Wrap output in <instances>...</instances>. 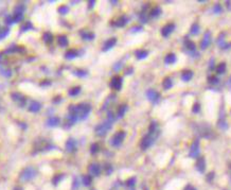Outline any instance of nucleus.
Masks as SVG:
<instances>
[{"label":"nucleus","instance_id":"obj_1","mask_svg":"<svg viewBox=\"0 0 231 190\" xmlns=\"http://www.w3.org/2000/svg\"><path fill=\"white\" fill-rule=\"evenodd\" d=\"M91 112V105L88 103H81L78 105H70L69 107V114L67 116L66 122L68 126L73 125L78 120L86 119L88 117L89 113Z\"/></svg>","mask_w":231,"mask_h":190},{"label":"nucleus","instance_id":"obj_2","mask_svg":"<svg viewBox=\"0 0 231 190\" xmlns=\"http://www.w3.org/2000/svg\"><path fill=\"white\" fill-rule=\"evenodd\" d=\"M159 134H160V130H159L158 123L156 121L151 122V125L148 128V135H145L142 138L140 143V148L142 150H148L150 147H152L154 144V142L156 141V139L158 138Z\"/></svg>","mask_w":231,"mask_h":190},{"label":"nucleus","instance_id":"obj_3","mask_svg":"<svg viewBox=\"0 0 231 190\" xmlns=\"http://www.w3.org/2000/svg\"><path fill=\"white\" fill-rule=\"evenodd\" d=\"M112 128V122L110 120L107 119L106 121L102 122L101 124L96 125V129H94V132H96V135L99 136V137H103L108 133L110 129Z\"/></svg>","mask_w":231,"mask_h":190},{"label":"nucleus","instance_id":"obj_4","mask_svg":"<svg viewBox=\"0 0 231 190\" xmlns=\"http://www.w3.org/2000/svg\"><path fill=\"white\" fill-rule=\"evenodd\" d=\"M35 176H36V170L34 169L33 167H27L19 174V181L22 183H26L33 180Z\"/></svg>","mask_w":231,"mask_h":190},{"label":"nucleus","instance_id":"obj_5","mask_svg":"<svg viewBox=\"0 0 231 190\" xmlns=\"http://www.w3.org/2000/svg\"><path fill=\"white\" fill-rule=\"evenodd\" d=\"M125 136H126V133L124 131H119L117 133L114 134V136L110 139V144L114 148H118L123 143V140L125 139Z\"/></svg>","mask_w":231,"mask_h":190},{"label":"nucleus","instance_id":"obj_6","mask_svg":"<svg viewBox=\"0 0 231 190\" xmlns=\"http://www.w3.org/2000/svg\"><path fill=\"white\" fill-rule=\"evenodd\" d=\"M26 11L24 4H17L14 9V15H13V21L14 22H19L24 18V13Z\"/></svg>","mask_w":231,"mask_h":190},{"label":"nucleus","instance_id":"obj_7","mask_svg":"<svg viewBox=\"0 0 231 190\" xmlns=\"http://www.w3.org/2000/svg\"><path fill=\"white\" fill-rule=\"evenodd\" d=\"M11 97H12V100H13L19 107H24V105H26V103H27L26 97H24V95H21L20 92H12V94H11Z\"/></svg>","mask_w":231,"mask_h":190},{"label":"nucleus","instance_id":"obj_8","mask_svg":"<svg viewBox=\"0 0 231 190\" xmlns=\"http://www.w3.org/2000/svg\"><path fill=\"white\" fill-rule=\"evenodd\" d=\"M199 147H200L199 140H198V139H195V140L192 142V144H191V147H190V151H189L190 157H192V158H197L198 155H199Z\"/></svg>","mask_w":231,"mask_h":190},{"label":"nucleus","instance_id":"obj_9","mask_svg":"<svg viewBox=\"0 0 231 190\" xmlns=\"http://www.w3.org/2000/svg\"><path fill=\"white\" fill-rule=\"evenodd\" d=\"M122 85H123V79L119 76H116L112 79V81H110V87L114 90H120V89L122 88Z\"/></svg>","mask_w":231,"mask_h":190},{"label":"nucleus","instance_id":"obj_10","mask_svg":"<svg viewBox=\"0 0 231 190\" xmlns=\"http://www.w3.org/2000/svg\"><path fill=\"white\" fill-rule=\"evenodd\" d=\"M146 97H148V99L151 102H153V103H157V102L160 100V94H159L158 91L154 90V89H148V90L146 91Z\"/></svg>","mask_w":231,"mask_h":190},{"label":"nucleus","instance_id":"obj_11","mask_svg":"<svg viewBox=\"0 0 231 190\" xmlns=\"http://www.w3.org/2000/svg\"><path fill=\"white\" fill-rule=\"evenodd\" d=\"M196 46H195V44L193 42H191V40H186L184 42V49H186V51H187V53H189V54H192L193 56H195L196 55ZM198 55V54H197Z\"/></svg>","mask_w":231,"mask_h":190},{"label":"nucleus","instance_id":"obj_12","mask_svg":"<svg viewBox=\"0 0 231 190\" xmlns=\"http://www.w3.org/2000/svg\"><path fill=\"white\" fill-rule=\"evenodd\" d=\"M210 44H211V33L208 31L205 33L203 39H201V42H200V48L204 50V49H206V48L209 47Z\"/></svg>","mask_w":231,"mask_h":190},{"label":"nucleus","instance_id":"obj_13","mask_svg":"<svg viewBox=\"0 0 231 190\" xmlns=\"http://www.w3.org/2000/svg\"><path fill=\"white\" fill-rule=\"evenodd\" d=\"M88 170L90 176H99L101 174V167L99 164H91Z\"/></svg>","mask_w":231,"mask_h":190},{"label":"nucleus","instance_id":"obj_14","mask_svg":"<svg viewBox=\"0 0 231 190\" xmlns=\"http://www.w3.org/2000/svg\"><path fill=\"white\" fill-rule=\"evenodd\" d=\"M65 147H66V150L67 152H74L76 150V139H73V138H69L65 143Z\"/></svg>","mask_w":231,"mask_h":190},{"label":"nucleus","instance_id":"obj_15","mask_svg":"<svg viewBox=\"0 0 231 190\" xmlns=\"http://www.w3.org/2000/svg\"><path fill=\"white\" fill-rule=\"evenodd\" d=\"M175 29V25L174 24H168L166 26H164L161 30V34L163 37H168L171 33H173Z\"/></svg>","mask_w":231,"mask_h":190},{"label":"nucleus","instance_id":"obj_16","mask_svg":"<svg viewBox=\"0 0 231 190\" xmlns=\"http://www.w3.org/2000/svg\"><path fill=\"white\" fill-rule=\"evenodd\" d=\"M117 44V38L116 37H112V38H109L107 39L106 42L104 43L103 45V51H108V50H110L112 47H114V45Z\"/></svg>","mask_w":231,"mask_h":190},{"label":"nucleus","instance_id":"obj_17","mask_svg":"<svg viewBox=\"0 0 231 190\" xmlns=\"http://www.w3.org/2000/svg\"><path fill=\"white\" fill-rule=\"evenodd\" d=\"M127 22H128V18L125 15H123V16H121V17H119L117 20L114 21V26L118 27V28H123V27L127 24Z\"/></svg>","mask_w":231,"mask_h":190},{"label":"nucleus","instance_id":"obj_18","mask_svg":"<svg viewBox=\"0 0 231 190\" xmlns=\"http://www.w3.org/2000/svg\"><path fill=\"white\" fill-rule=\"evenodd\" d=\"M196 169L197 171H199L200 173H204L206 169V162H205V158L204 157H198L197 159V163H196Z\"/></svg>","mask_w":231,"mask_h":190},{"label":"nucleus","instance_id":"obj_19","mask_svg":"<svg viewBox=\"0 0 231 190\" xmlns=\"http://www.w3.org/2000/svg\"><path fill=\"white\" fill-rule=\"evenodd\" d=\"M40 108H42V104H40L38 101H32L31 104H30V106H29V111H30L31 113L39 112Z\"/></svg>","mask_w":231,"mask_h":190},{"label":"nucleus","instance_id":"obj_20","mask_svg":"<svg viewBox=\"0 0 231 190\" xmlns=\"http://www.w3.org/2000/svg\"><path fill=\"white\" fill-rule=\"evenodd\" d=\"M57 44L60 45V47L65 48L68 46V38L66 35H60L57 37Z\"/></svg>","mask_w":231,"mask_h":190},{"label":"nucleus","instance_id":"obj_21","mask_svg":"<svg viewBox=\"0 0 231 190\" xmlns=\"http://www.w3.org/2000/svg\"><path fill=\"white\" fill-rule=\"evenodd\" d=\"M76 56H78V52L74 49L68 50L67 52L65 53V57L67 60H73V59H76Z\"/></svg>","mask_w":231,"mask_h":190},{"label":"nucleus","instance_id":"obj_22","mask_svg":"<svg viewBox=\"0 0 231 190\" xmlns=\"http://www.w3.org/2000/svg\"><path fill=\"white\" fill-rule=\"evenodd\" d=\"M81 36L85 40H92L94 38V34L89 31H81Z\"/></svg>","mask_w":231,"mask_h":190},{"label":"nucleus","instance_id":"obj_23","mask_svg":"<svg viewBox=\"0 0 231 190\" xmlns=\"http://www.w3.org/2000/svg\"><path fill=\"white\" fill-rule=\"evenodd\" d=\"M176 55L174 54V53H170V54H168L166 56V59H164V63H166V65H171V64H174L175 62H176Z\"/></svg>","mask_w":231,"mask_h":190},{"label":"nucleus","instance_id":"obj_24","mask_svg":"<svg viewBox=\"0 0 231 190\" xmlns=\"http://www.w3.org/2000/svg\"><path fill=\"white\" fill-rule=\"evenodd\" d=\"M60 118L58 117H50L49 119L47 120V124L49 125V126H57V125L60 124Z\"/></svg>","mask_w":231,"mask_h":190},{"label":"nucleus","instance_id":"obj_25","mask_svg":"<svg viewBox=\"0 0 231 190\" xmlns=\"http://www.w3.org/2000/svg\"><path fill=\"white\" fill-rule=\"evenodd\" d=\"M193 78V72L190 70H186L181 73V80L184 82H189Z\"/></svg>","mask_w":231,"mask_h":190},{"label":"nucleus","instance_id":"obj_26","mask_svg":"<svg viewBox=\"0 0 231 190\" xmlns=\"http://www.w3.org/2000/svg\"><path fill=\"white\" fill-rule=\"evenodd\" d=\"M148 55V52L146 50H138L136 51V57L138 60H143V59H146Z\"/></svg>","mask_w":231,"mask_h":190},{"label":"nucleus","instance_id":"obj_27","mask_svg":"<svg viewBox=\"0 0 231 190\" xmlns=\"http://www.w3.org/2000/svg\"><path fill=\"white\" fill-rule=\"evenodd\" d=\"M162 86H163L164 89H170L172 88V86H173V80L171 78H166L162 82Z\"/></svg>","mask_w":231,"mask_h":190},{"label":"nucleus","instance_id":"obj_28","mask_svg":"<svg viewBox=\"0 0 231 190\" xmlns=\"http://www.w3.org/2000/svg\"><path fill=\"white\" fill-rule=\"evenodd\" d=\"M126 111H127V105H126V104L121 105V106L118 108V112H117L118 118H122L123 116L125 115V113H126Z\"/></svg>","mask_w":231,"mask_h":190},{"label":"nucleus","instance_id":"obj_29","mask_svg":"<svg viewBox=\"0 0 231 190\" xmlns=\"http://www.w3.org/2000/svg\"><path fill=\"white\" fill-rule=\"evenodd\" d=\"M160 15H161V9L159 8V7L154 8L153 10L151 11V14H150V16H151L152 18H157V17H159Z\"/></svg>","mask_w":231,"mask_h":190},{"label":"nucleus","instance_id":"obj_30","mask_svg":"<svg viewBox=\"0 0 231 190\" xmlns=\"http://www.w3.org/2000/svg\"><path fill=\"white\" fill-rule=\"evenodd\" d=\"M81 92V87L80 86H76V87H73V88H71L70 90L68 91V94H69V96L71 97H76L78 96V94Z\"/></svg>","mask_w":231,"mask_h":190},{"label":"nucleus","instance_id":"obj_31","mask_svg":"<svg viewBox=\"0 0 231 190\" xmlns=\"http://www.w3.org/2000/svg\"><path fill=\"white\" fill-rule=\"evenodd\" d=\"M33 25L31 24V21H26L24 22V25L22 27H21V31L22 32H27L29 31V30H33Z\"/></svg>","mask_w":231,"mask_h":190},{"label":"nucleus","instance_id":"obj_32","mask_svg":"<svg viewBox=\"0 0 231 190\" xmlns=\"http://www.w3.org/2000/svg\"><path fill=\"white\" fill-rule=\"evenodd\" d=\"M190 33L192 35H197L199 33V26L198 24H193L192 27H191V30H190Z\"/></svg>","mask_w":231,"mask_h":190},{"label":"nucleus","instance_id":"obj_33","mask_svg":"<svg viewBox=\"0 0 231 190\" xmlns=\"http://www.w3.org/2000/svg\"><path fill=\"white\" fill-rule=\"evenodd\" d=\"M225 71H226V64H225V63H222V64H219V65L217 66V68H216V72H217L218 74H223V73H225Z\"/></svg>","mask_w":231,"mask_h":190},{"label":"nucleus","instance_id":"obj_34","mask_svg":"<svg viewBox=\"0 0 231 190\" xmlns=\"http://www.w3.org/2000/svg\"><path fill=\"white\" fill-rule=\"evenodd\" d=\"M57 12L62 14V15H65V14H67L69 12V9H68L67 5H60V8L57 9Z\"/></svg>","mask_w":231,"mask_h":190},{"label":"nucleus","instance_id":"obj_35","mask_svg":"<svg viewBox=\"0 0 231 190\" xmlns=\"http://www.w3.org/2000/svg\"><path fill=\"white\" fill-rule=\"evenodd\" d=\"M91 182H92V178H91L90 175H85V176L83 177L84 186H89L91 184Z\"/></svg>","mask_w":231,"mask_h":190},{"label":"nucleus","instance_id":"obj_36","mask_svg":"<svg viewBox=\"0 0 231 190\" xmlns=\"http://www.w3.org/2000/svg\"><path fill=\"white\" fill-rule=\"evenodd\" d=\"M99 150H100V147H99V144H98V143H92V144H91V147H90L91 154L98 153V152H99Z\"/></svg>","mask_w":231,"mask_h":190},{"label":"nucleus","instance_id":"obj_37","mask_svg":"<svg viewBox=\"0 0 231 190\" xmlns=\"http://www.w3.org/2000/svg\"><path fill=\"white\" fill-rule=\"evenodd\" d=\"M139 19H140L141 22H143V24H145V22H148V15H146V13L144 12V11H142L140 13V15H139Z\"/></svg>","mask_w":231,"mask_h":190},{"label":"nucleus","instance_id":"obj_38","mask_svg":"<svg viewBox=\"0 0 231 190\" xmlns=\"http://www.w3.org/2000/svg\"><path fill=\"white\" fill-rule=\"evenodd\" d=\"M10 33V30L8 28L5 29H2V30H0V39H2L3 37H5L8 34Z\"/></svg>","mask_w":231,"mask_h":190},{"label":"nucleus","instance_id":"obj_39","mask_svg":"<svg viewBox=\"0 0 231 190\" xmlns=\"http://www.w3.org/2000/svg\"><path fill=\"white\" fill-rule=\"evenodd\" d=\"M44 40L46 43H51L52 42V34L49 33V32H46V33L44 34Z\"/></svg>","mask_w":231,"mask_h":190},{"label":"nucleus","instance_id":"obj_40","mask_svg":"<svg viewBox=\"0 0 231 190\" xmlns=\"http://www.w3.org/2000/svg\"><path fill=\"white\" fill-rule=\"evenodd\" d=\"M74 74L76 77H80V78H83V77L87 76V72L85 70H76L74 71Z\"/></svg>","mask_w":231,"mask_h":190},{"label":"nucleus","instance_id":"obj_41","mask_svg":"<svg viewBox=\"0 0 231 190\" xmlns=\"http://www.w3.org/2000/svg\"><path fill=\"white\" fill-rule=\"evenodd\" d=\"M222 7H221V4H215L214 5V8H213V11H214V13H216V14H218V13H222Z\"/></svg>","mask_w":231,"mask_h":190},{"label":"nucleus","instance_id":"obj_42","mask_svg":"<svg viewBox=\"0 0 231 190\" xmlns=\"http://www.w3.org/2000/svg\"><path fill=\"white\" fill-rule=\"evenodd\" d=\"M136 178L135 177H132V178H130V180H128L127 181V186L128 187H134L135 186V184H136Z\"/></svg>","mask_w":231,"mask_h":190},{"label":"nucleus","instance_id":"obj_43","mask_svg":"<svg viewBox=\"0 0 231 190\" xmlns=\"http://www.w3.org/2000/svg\"><path fill=\"white\" fill-rule=\"evenodd\" d=\"M5 22L8 25H12L14 22L13 21V16H8L6 18H5Z\"/></svg>","mask_w":231,"mask_h":190},{"label":"nucleus","instance_id":"obj_44","mask_svg":"<svg viewBox=\"0 0 231 190\" xmlns=\"http://www.w3.org/2000/svg\"><path fill=\"white\" fill-rule=\"evenodd\" d=\"M199 109H200V106L199 104H194V106H193V113H198L199 112Z\"/></svg>","mask_w":231,"mask_h":190},{"label":"nucleus","instance_id":"obj_45","mask_svg":"<svg viewBox=\"0 0 231 190\" xmlns=\"http://www.w3.org/2000/svg\"><path fill=\"white\" fill-rule=\"evenodd\" d=\"M94 3H96V1H89L88 2V7H89V9H91V8H94Z\"/></svg>","mask_w":231,"mask_h":190},{"label":"nucleus","instance_id":"obj_46","mask_svg":"<svg viewBox=\"0 0 231 190\" xmlns=\"http://www.w3.org/2000/svg\"><path fill=\"white\" fill-rule=\"evenodd\" d=\"M132 32H136V31H140V30H142V28H141V27H138V28L136 27V28H132Z\"/></svg>","mask_w":231,"mask_h":190},{"label":"nucleus","instance_id":"obj_47","mask_svg":"<svg viewBox=\"0 0 231 190\" xmlns=\"http://www.w3.org/2000/svg\"><path fill=\"white\" fill-rule=\"evenodd\" d=\"M3 59H4V55H3V53H0V63L3 62Z\"/></svg>","mask_w":231,"mask_h":190},{"label":"nucleus","instance_id":"obj_48","mask_svg":"<svg viewBox=\"0 0 231 190\" xmlns=\"http://www.w3.org/2000/svg\"><path fill=\"white\" fill-rule=\"evenodd\" d=\"M15 190H22V189H21V188H19V187H16Z\"/></svg>","mask_w":231,"mask_h":190},{"label":"nucleus","instance_id":"obj_49","mask_svg":"<svg viewBox=\"0 0 231 190\" xmlns=\"http://www.w3.org/2000/svg\"><path fill=\"white\" fill-rule=\"evenodd\" d=\"M110 190H116V189H110Z\"/></svg>","mask_w":231,"mask_h":190}]
</instances>
